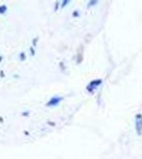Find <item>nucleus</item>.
Masks as SVG:
<instances>
[{
    "label": "nucleus",
    "mask_w": 142,
    "mask_h": 159,
    "mask_svg": "<svg viewBox=\"0 0 142 159\" xmlns=\"http://www.w3.org/2000/svg\"><path fill=\"white\" fill-rule=\"evenodd\" d=\"M136 129L138 135H141L142 133V116L141 115H137L136 116Z\"/></svg>",
    "instance_id": "obj_1"
},
{
    "label": "nucleus",
    "mask_w": 142,
    "mask_h": 159,
    "mask_svg": "<svg viewBox=\"0 0 142 159\" xmlns=\"http://www.w3.org/2000/svg\"><path fill=\"white\" fill-rule=\"evenodd\" d=\"M100 84H101V80H95V81L91 82L90 85L88 86V90H92L94 87H97L98 85H100Z\"/></svg>",
    "instance_id": "obj_2"
},
{
    "label": "nucleus",
    "mask_w": 142,
    "mask_h": 159,
    "mask_svg": "<svg viewBox=\"0 0 142 159\" xmlns=\"http://www.w3.org/2000/svg\"><path fill=\"white\" fill-rule=\"evenodd\" d=\"M59 101H61V99H52V100H51V101L48 103V105H49V106H51V105H52V104L56 105V104L58 103Z\"/></svg>",
    "instance_id": "obj_3"
}]
</instances>
